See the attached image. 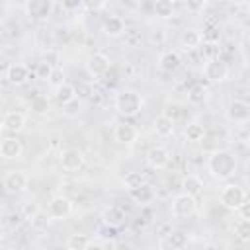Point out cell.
I'll return each instance as SVG.
<instances>
[{
	"label": "cell",
	"instance_id": "27",
	"mask_svg": "<svg viewBox=\"0 0 250 250\" xmlns=\"http://www.w3.org/2000/svg\"><path fill=\"white\" fill-rule=\"evenodd\" d=\"M143 184H146L145 174H143V172H137V170L127 172V174H125V178H123V188H125L127 191H133V189L141 188Z\"/></svg>",
	"mask_w": 250,
	"mask_h": 250
},
{
	"label": "cell",
	"instance_id": "19",
	"mask_svg": "<svg viewBox=\"0 0 250 250\" xmlns=\"http://www.w3.org/2000/svg\"><path fill=\"white\" fill-rule=\"evenodd\" d=\"M55 100H57L61 105H66V104H70L72 100H76V88H74V84H70V82H61V84L55 88Z\"/></svg>",
	"mask_w": 250,
	"mask_h": 250
},
{
	"label": "cell",
	"instance_id": "10",
	"mask_svg": "<svg viewBox=\"0 0 250 250\" xmlns=\"http://www.w3.org/2000/svg\"><path fill=\"white\" fill-rule=\"evenodd\" d=\"M146 162L154 170H162L170 164V150L162 145H154L146 150Z\"/></svg>",
	"mask_w": 250,
	"mask_h": 250
},
{
	"label": "cell",
	"instance_id": "46",
	"mask_svg": "<svg viewBox=\"0 0 250 250\" xmlns=\"http://www.w3.org/2000/svg\"><path fill=\"white\" fill-rule=\"evenodd\" d=\"M244 4H248V6H250V0H244Z\"/></svg>",
	"mask_w": 250,
	"mask_h": 250
},
{
	"label": "cell",
	"instance_id": "28",
	"mask_svg": "<svg viewBox=\"0 0 250 250\" xmlns=\"http://www.w3.org/2000/svg\"><path fill=\"white\" fill-rule=\"evenodd\" d=\"M90 236L88 234H70L68 238H66V242H64V246L68 248V250H86V248H90Z\"/></svg>",
	"mask_w": 250,
	"mask_h": 250
},
{
	"label": "cell",
	"instance_id": "11",
	"mask_svg": "<svg viewBox=\"0 0 250 250\" xmlns=\"http://www.w3.org/2000/svg\"><path fill=\"white\" fill-rule=\"evenodd\" d=\"M53 12V0H27L25 14L31 20H47Z\"/></svg>",
	"mask_w": 250,
	"mask_h": 250
},
{
	"label": "cell",
	"instance_id": "23",
	"mask_svg": "<svg viewBox=\"0 0 250 250\" xmlns=\"http://www.w3.org/2000/svg\"><path fill=\"white\" fill-rule=\"evenodd\" d=\"M152 127H154V133L158 135V137H170L172 133H174V127H176V121L174 119H170L168 115H158L156 119H154V123H152Z\"/></svg>",
	"mask_w": 250,
	"mask_h": 250
},
{
	"label": "cell",
	"instance_id": "3",
	"mask_svg": "<svg viewBox=\"0 0 250 250\" xmlns=\"http://www.w3.org/2000/svg\"><path fill=\"white\" fill-rule=\"evenodd\" d=\"M246 199H248L246 189H244L240 184H234V182L225 184L223 189H221V193H219V201H221L227 209H232V211H236Z\"/></svg>",
	"mask_w": 250,
	"mask_h": 250
},
{
	"label": "cell",
	"instance_id": "36",
	"mask_svg": "<svg viewBox=\"0 0 250 250\" xmlns=\"http://www.w3.org/2000/svg\"><path fill=\"white\" fill-rule=\"evenodd\" d=\"M21 221H25V219H23V215H21V211H12V213H8V215L4 217V225H6V227H10V229L20 227V225H21Z\"/></svg>",
	"mask_w": 250,
	"mask_h": 250
},
{
	"label": "cell",
	"instance_id": "37",
	"mask_svg": "<svg viewBox=\"0 0 250 250\" xmlns=\"http://www.w3.org/2000/svg\"><path fill=\"white\" fill-rule=\"evenodd\" d=\"M184 6L189 14H201L207 6V0H184Z\"/></svg>",
	"mask_w": 250,
	"mask_h": 250
},
{
	"label": "cell",
	"instance_id": "47",
	"mask_svg": "<svg viewBox=\"0 0 250 250\" xmlns=\"http://www.w3.org/2000/svg\"><path fill=\"white\" fill-rule=\"evenodd\" d=\"M129 2H137V0H129Z\"/></svg>",
	"mask_w": 250,
	"mask_h": 250
},
{
	"label": "cell",
	"instance_id": "32",
	"mask_svg": "<svg viewBox=\"0 0 250 250\" xmlns=\"http://www.w3.org/2000/svg\"><path fill=\"white\" fill-rule=\"evenodd\" d=\"M51 213L49 211H39L29 223H31V227L35 229V230H45L47 227H49V223H51Z\"/></svg>",
	"mask_w": 250,
	"mask_h": 250
},
{
	"label": "cell",
	"instance_id": "38",
	"mask_svg": "<svg viewBox=\"0 0 250 250\" xmlns=\"http://www.w3.org/2000/svg\"><path fill=\"white\" fill-rule=\"evenodd\" d=\"M105 6V0H82V8L86 12H100Z\"/></svg>",
	"mask_w": 250,
	"mask_h": 250
},
{
	"label": "cell",
	"instance_id": "20",
	"mask_svg": "<svg viewBox=\"0 0 250 250\" xmlns=\"http://www.w3.org/2000/svg\"><path fill=\"white\" fill-rule=\"evenodd\" d=\"M127 29H125V21L119 18V16H109L105 21H104V33L107 37H119L123 35Z\"/></svg>",
	"mask_w": 250,
	"mask_h": 250
},
{
	"label": "cell",
	"instance_id": "24",
	"mask_svg": "<svg viewBox=\"0 0 250 250\" xmlns=\"http://www.w3.org/2000/svg\"><path fill=\"white\" fill-rule=\"evenodd\" d=\"M131 193V197L137 201V203H141V205H148L152 199H154V191H152V188L148 186V184H143L141 188H137V189H133V191H129Z\"/></svg>",
	"mask_w": 250,
	"mask_h": 250
},
{
	"label": "cell",
	"instance_id": "21",
	"mask_svg": "<svg viewBox=\"0 0 250 250\" xmlns=\"http://www.w3.org/2000/svg\"><path fill=\"white\" fill-rule=\"evenodd\" d=\"M182 189H184L186 193L197 197V195H201V191H203V180H201L197 174H188V176H184V180H182Z\"/></svg>",
	"mask_w": 250,
	"mask_h": 250
},
{
	"label": "cell",
	"instance_id": "42",
	"mask_svg": "<svg viewBox=\"0 0 250 250\" xmlns=\"http://www.w3.org/2000/svg\"><path fill=\"white\" fill-rule=\"evenodd\" d=\"M238 215H240V219H250V199H246L238 209Z\"/></svg>",
	"mask_w": 250,
	"mask_h": 250
},
{
	"label": "cell",
	"instance_id": "41",
	"mask_svg": "<svg viewBox=\"0 0 250 250\" xmlns=\"http://www.w3.org/2000/svg\"><path fill=\"white\" fill-rule=\"evenodd\" d=\"M62 107H64V113H66V115H76V113H80L82 102L76 98V100H72L70 104H66V105H62Z\"/></svg>",
	"mask_w": 250,
	"mask_h": 250
},
{
	"label": "cell",
	"instance_id": "33",
	"mask_svg": "<svg viewBox=\"0 0 250 250\" xmlns=\"http://www.w3.org/2000/svg\"><path fill=\"white\" fill-rule=\"evenodd\" d=\"M31 111L35 115H45L49 111V100H47V96H41V94L35 96L31 100Z\"/></svg>",
	"mask_w": 250,
	"mask_h": 250
},
{
	"label": "cell",
	"instance_id": "39",
	"mask_svg": "<svg viewBox=\"0 0 250 250\" xmlns=\"http://www.w3.org/2000/svg\"><path fill=\"white\" fill-rule=\"evenodd\" d=\"M217 47H219V45H217L215 41H207V43L201 47V53L205 55V61H207V59L217 57Z\"/></svg>",
	"mask_w": 250,
	"mask_h": 250
},
{
	"label": "cell",
	"instance_id": "40",
	"mask_svg": "<svg viewBox=\"0 0 250 250\" xmlns=\"http://www.w3.org/2000/svg\"><path fill=\"white\" fill-rule=\"evenodd\" d=\"M180 105L178 104H166V107H164V115H168L170 119H174V121H178V117H180Z\"/></svg>",
	"mask_w": 250,
	"mask_h": 250
},
{
	"label": "cell",
	"instance_id": "25",
	"mask_svg": "<svg viewBox=\"0 0 250 250\" xmlns=\"http://www.w3.org/2000/svg\"><path fill=\"white\" fill-rule=\"evenodd\" d=\"M182 43L186 49H197L203 43V33L199 29H186L182 35Z\"/></svg>",
	"mask_w": 250,
	"mask_h": 250
},
{
	"label": "cell",
	"instance_id": "22",
	"mask_svg": "<svg viewBox=\"0 0 250 250\" xmlns=\"http://www.w3.org/2000/svg\"><path fill=\"white\" fill-rule=\"evenodd\" d=\"M188 244H189L188 232H184V230H172V232L166 234V242H164L162 246H168V248H172V250H182V248H186Z\"/></svg>",
	"mask_w": 250,
	"mask_h": 250
},
{
	"label": "cell",
	"instance_id": "26",
	"mask_svg": "<svg viewBox=\"0 0 250 250\" xmlns=\"http://www.w3.org/2000/svg\"><path fill=\"white\" fill-rule=\"evenodd\" d=\"M184 135H186V139H188L189 143H199V141H203V137H205V127H203L201 123H197V121H191V123L186 125Z\"/></svg>",
	"mask_w": 250,
	"mask_h": 250
},
{
	"label": "cell",
	"instance_id": "14",
	"mask_svg": "<svg viewBox=\"0 0 250 250\" xmlns=\"http://www.w3.org/2000/svg\"><path fill=\"white\" fill-rule=\"evenodd\" d=\"M113 139L119 143V145H133L137 139H139V129L131 123H117L113 127Z\"/></svg>",
	"mask_w": 250,
	"mask_h": 250
},
{
	"label": "cell",
	"instance_id": "12",
	"mask_svg": "<svg viewBox=\"0 0 250 250\" xmlns=\"http://www.w3.org/2000/svg\"><path fill=\"white\" fill-rule=\"evenodd\" d=\"M25 125H27V117H25V113H21V111H8V113L2 117V129H4L6 133L18 135V133H21V131L25 129Z\"/></svg>",
	"mask_w": 250,
	"mask_h": 250
},
{
	"label": "cell",
	"instance_id": "29",
	"mask_svg": "<svg viewBox=\"0 0 250 250\" xmlns=\"http://www.w3.org/2000/svg\"><path fill=\"white\" fill-rule=\"evenodd\" d=\"M152 8H154V14L162 20H168L174 16V0H154Z\"/></svg>",
	"mask_w": 250,
	"mask_h": 250
},
{
	"label": "cell",
	"instance_id": "9",
	"mask_svg": "<svg viewBox=\"0 0 250 250\" xmlns=\"http://www.w3.org/2000/svg\"><path fill=\"white\" fill-rule=\"evenodd\" d=\"M109 70V57L105 53H94L86 61V72L92 78H102Z\"/></svg>",
	"mask_w": 250,
	"mask_h": 250
},
{
	"label": "cell",
	"instance_id": "6",
	"mask_svg": "<svg viewBox=\"0 0 250 250\" xmlns=\"http://www.w3.org/2000/svg\"><path fill=\"white\" fill-rule=\"evenodd\" d=\"M203 78L207 82H223L229 78V64L219 59V57H213V59H207L203 62Z\"/></svg>",
	"mask_w": 250,
	"mask_h": 250
},
{
	"label": "cell",
	"instance_id": "15",
	"mask_svg": "<svg viewBox=\"0 0 250 250\" xmlns=\"http://www.w3.org/2000/svg\"><path fill=\"white\" fill-rule=\"evenodd\" d=\"M23 154V145L16 137H4L0 143V156L4 160H16Z\"/></svg>",
	"mask_w": 250,
	"mask_h": 250
},
{
	"label": "cell",
	"instance_id": "5",
	"mask_svg": "<svg viewBox=\"0 0 250 250\" xmlns=\"http://www.w3.org/2000/svg\"><path fill=\"white\" fill-rule=\"evenodd\" d=\"M2 188L6 189V193L12 195L23 193L29 188V176L23 170H8L2 178Z\"/></svg>",
	"mask_w": 250,
	"mask_h": 250
},
{
	"label": "cell",
	"instance_id": "16",
	"mask_svg": "<svg viewBox=\"0 0 250 250\" xmlns=\"http://www.w3.org/2000/svg\"><path fill=\"white\" fill-rule=\"evenodd\" d=\"M6 80L12 86H23L29 80V68L25 64H21V62H14L6 70Z\"/></svg>",
	"mask_w": 250,
	"mask_h": 250
},
{
	"label": "cell",
	"instance_id": "43",
	"mask_svg": "<svg viewBox=\"0 0 250 250\" xmlns=\"http://www.w3.org/2000/svg\"><path fill=\"white\" fill-rule=\"evenodd\" d=\"M43 61H47L49 64H53V66H57V61H59V55L55 53V51H49V53H45V59Z\"/></svg>",
	"mask_w": 250,
	"mask_h": 250
},
{
	"label": "cell",
	"instance_id": "45",
	"mask_svg": "<svg viewBox=\"0 0 250 250\" xmlns=\"http://www.w3.org/2000/svg\"><path fill=\"white\" fill-rule=\"evenodd\" d=\"M246 143H248V148H250V137H248V141H246Z\"/></svg>",
	"mask_w": 250,
	"mask_h": 250
},
{
	"label": "cell",
	"instance_id": "17",
	"mask_svg": "<svg viewBox=\"0 0 250 250\" xmlns=\"http://www.w3.org/2000/svg\"><path fill=\"white\" fill-rule=\"evenodd\" d=\"M158 66L164 72H176L182 66V57L178 51H164L158 57Z\"/></svg>",
	"mask_w": 250,
	"mask_h": 250
},
{
	"label": "cell",
	"instance_id": "18",
	"mask_svg": "<svg viewBox=\"0 0 250 250\" xmlns=\"http://www.w3.org/2000/svg\"><path fill=\"white\" fill-rule=\"evenodd\" d=\"M102 219H104V225H109V227H121L123 221H125V211L117 205H109L104 209L102 213Z\"/></svg>",
	"mask_w": 250,
	"mask_h": 250
},
{
	"label": "cell",
	"instance_id": "13",
	"mask_svg": "<svg viewBox=\"0 0 250 250\" xmlns=\"http://www.w3.org/2000/svg\"><path fill=\"white\" fill-rule=\"evenodd\" d=\"M227 117L234 123H244L250 119V105L244 100H230L227 105Z\"/></svg>",
	"mask_w": 250,
	"mask_h": 250
},
{
	"label": "cell",
	"instance_id": "7",
	"mask_svg": "<svg viewBox=\"0 0 250 250\" xmlns=\"http://www.w3.org/2000/svg\"><path fill=\"white\" fill-rule=\"evenodd\" d=\"M74 211V205L72 201L66 197V195H55L51 201H49V213L53 217V221H64L72 215Z\"/></svg>",
	"mask_w": 250,
	"mask_h": 250
},
{
	"label": "cell",
	"instance_id": "35",
	"mask_svg": "<svg viewBox=\"0 0 250 250\" xmlns=\"http://www.w3.org/2000/svg\"><path fill=\"white\" fill-rule=\"evenodd\" d=\"M20 211H21V215H23V219H25V221H31V219H33L41 209H39V205H37L35 201H25V203L21 205V209H20Z\"/></svg>",
	"mask_w": 250,
	"mask_h": 250
},
{
	"label": "cell",
	"instance_id": "8",
	"mask_svg": "<svg viewBox=\"0 0 250 250\" xmlns=\"http://www.w3.org/2000/svg\"><path fill=\"white\" fill-rule=\"evenodd\" d=\"M86 164V156L80 148H64L61 152V166L66 170V172H78L82 166Z\"/></svg>",
	"mask_w": 250,
	"mask_h": 250
},
{
	"label": "cell",
	"instance_id": "2",
	"mask_svg": "<svg viewBox=\"0 0 250 250\" xmlns=\"http://www.w3.org/2000/svg\"><path fill=\"white\" fill-rule=\"evenodd\" d=\"M143 104L145 100L137 90H121L119 94H115V102H113L117 113L123 117L139 115V111L143 109Z\"/></svg>",
	"mask_w": 250,
	"mask_h": 250
},
{
	"label": "cell",
	"instance_id": "1",
	"mask_svg": "<svg viewBox=\"0 0 250 250\" xmlns=\"http://www.w3.org/2000/svg\"><path fill=\"white\" fill-rule=\"evenodd\" d=\"M238 168V160H236V154L229 148H217L209 154L207 158V170L213 178L217 180H229L234 176Z\"/></svg>",
	"mask_w": 250,
	"mask_h": 250
},
{
	"label": "cell",
	"instance_id": "31",
	"mask_svg": "<svg viewBox=\"0 0 250 250\" xmlns=\"http://www.w3.org/2000/svg\"><path fill=\"white\" fill-rule=\"evenodd\" d=\"M207 88L203 86V84H195L189 92H188V100L191 102V104H203L205 100H207Z\"/></svg>",
	"mask_w": 250,
	"mask_h": 250
},
{
	"label": "cell",
	"instance_id": "34",
	"mask_svg": "<svg viewBox=\"0 0 250 250\" xmlns=\"http://www.w3.org/2000/svg\"><path fill=\"white\" fill-rule=\"evenodd\" d=\"M53 72H55V66H53V64H49L47 61H41V62H37V68H35V76H37L39 80H47V82H49V78L53 76Z\"/></svg>",
	"mask_w": 250,
	"mask_h": 250
},
{
	"label": "cell",
	"instance_id": "30",
	"mask_svg": "<svg viewBox=\"0 0 250 250\" xmlns=\"http://www.w3.org/2000/svg\"><path fill=\"white\" fill-rule=\"evenodd\" d=\"M232 232L240 242H250V219H238L232 227Z\"/></svg>",
	"mask_w": 250,
	"mask_h": 250
},
{
	"label": "cell",
	"instance_id": "4",
	"mask_svg": "<svg viewBox=\"0 0 250 250\" xmlns=\"http://www.w3.org/2000/svg\"><path fill=\"white\" fill-rule=\"evenodd\" d=\"M170 211H172V217L174 219H188V217H191V215H195V211H197V201H195V197L193 195H189V193H178L174 199H172V203H170Z\"/></svg>",
	"mask_w": 250,
	"mask_h": 250
},
{
	"label": "cell",
	"instance_id": "44",
	"mask_svg": "<svg viewBox=\"0 0 250 250\" xmlns=\"http://www.w3.org/2000/svg\"><path fill=\"white\" fill-rule=\"evenodd\" d=\"M62 6H64L66 10H74V8L82 6V0H62Z\"/></svg>",
	"mask_w": 250,
	"mask_h": 250
}]
</instances>
